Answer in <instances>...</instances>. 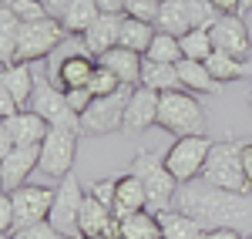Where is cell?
<instances>
[{
  "mask_svg": "<svg viewBox=\"0 0 252 239\" xmlns=\"http://www.w3.org/2000/svg\"><path fill=\"white\" fill-rule=\"evenodd\" d=\"M185 3H189V20H192L195 31H212L222 17L212 0H185Z\"/></svg>",
  "mask_w": 252,
  "mask_h": 239,
  "instance_id": "32",
  "label": "cell"
},
{
  "mask_svg": "<svg viewBox=\"0 0 252 239\" xmlns=\"http://www.w3.org/2000/svg\"><path fill=\"white\" fill-rule=\"evenodd\" d=\"M10 7V14L20 20V24H31V20H44L47 10H44V0H3Z\"/></svg>",
  "mask_w": 252,
  "mask_h": 239,
  "instance_id": "34",
  "label": "cell"
},
{
  "mask_svg": "<svg viewBox=\"0 0 252 239\" xmlns=\"http://www.w3.org/2000/svg\"><path fill=\"white\" fill-rule=\"evenodd\" d=\"M178 44H182V58H189V61H209L212 58V34L209 31H189V34H182L178 37Z\"/></svg>",
  "mask_w": 252,
  "mask_h": 239,
  "instance_id": "31",
  "label": "cell"
},
{
  "mask_svg": "<svg viewBox=\"0 0 252 239\" xmlns=\"http://www.w3.org/2000/svg\"><path fill=\"white\" fill-rule=\"evenodd\" d=\"M128 95H131V88H121V91H115V95H104V98L91 101V104H88V111L78 118L81 138H101V135L121 132Z\"/></svg>",
  "mask_w": 252,
  "mask_h": 239,
  "instance_id": "8",
  "label": "cell"
},
{
  "mask_svg": "<svg viewBox=\"0 0 252 239\" xmlns=\"http://www.w3.org/2000/svg\"><path fill=\"white\" fill-rule=\"evenodd\" d=\"M128 172L145 185V192H148V209H152V212H165V209L172 205L178 182H175V175L165 169V155H158L152 148H138Z\"/></svg>",
  "mask_w": 252,
  "mask_h": 239,
  "instance_id": "4",
  "label": "cell"
},
{
  "mask_svg": "<svg viewBox=\"0 0 252 239\" xmlns=\"http://www.w3.org/2000/svg\"><path fill=\"white\" fill-rule=\"evenodd\" d=\"M0 78H3V84H7V91L14 95L17 108L24 111V108H27V101H31V95H34V81H37V74L31 71V64L10 61V64H3V68H0Z\"/></svg>",
  "mask_w": 252,
  "mask_h": 239,
  "instance_id": "20",
  "label": "cell"
},
{
  "mask_svg": "<svg viewBox=\"0 0 252 239\" xmlns=\"http://www.w3.org/2000/svg\"><path fill=\"white\" fill-rule=\"evenodd\" d=\"M152 37H155V27H152V24H141V20L125 17V24H121V37H118V47H128V51L145 54V51H148V44H152Z\"/></svg>",
  "mask_w": 252,
  "mask_h": 239,
  "instance_id": "28",
  "label": "cell"
},
{
  "mask_svg": "<svg viewBox=\"0 0 252 239\" xmlns=\"http://www.w3.org/2000/svg\"><path fill=\"white\" fill-rule=\"evenodd\" d=\"M71 3H74V0H44V10H47V17L64 20V14L71 10Z\"/></svg>",
  "mask_w": 252,
  "mask_h": 239,
  "instance_id": "41",
  "label": "cell"
},
{
  "mask_svg": "<svg viewBox=\"0 0 252 239\" xmlns=\"http://www.w3.org/2000/svg\"><path fill=\"white\" fill-rule=\"evenodd\" d=\"M205 68L212 71V78L219 84H225V81H242L246 78V61L232 58V54H222V51H212V58L205 61Z\"/></svg>",
  "mask_w": 252,
  "mask_h": 239,
  "instance_id": "29",
  "label": "cell"
},
{
  "mask_svg": "<svg viewBox=\"0 0 252 239\" xmlns=\"http://www.w3.org/2000/svg\"><path fill=\"white\" fill-rule=\"evenodd\" d=\"M158 7H161V0H125V17L141 20V24H152V27H155Z\"/></svg>",
  "mask_w": 252,
  "mask_h": 239,
  "instance_id": "35",
  "label": "cell"
},
{
  "mask_svg": "<svg viewBox=\"0 0 252 239\" xmlns=\"http://www.w3.org/2000/svg\"><path fill=\"white\" fill-rule=\"evenodd\" d=\"M141 209H148V192H145V185L131 175V172H125V175H118L115 179V212L118 219H125V216H131V212H141Z\"/></svg>",
  "mask_w": 252,
  "mask_h": 239,
  "instance_id": "18",
  "label": "cell"
},
{
  "mask_svg": "<svg viewBox=\"0 0 252 239\" xmlns=\"http://www.w3.org/2000/svg\"><path fill=\"white\" fill-rule=\"evenodd\" d=\"M88 192L94 196L101 205H108V209H115V179H101V182H91L88 185Z\"/></svg>",
  "mask_w": 252,
  "mask_h": 239,
  "instance_id": "38",
  "label": "cell"
},
{
  "mask_svg": "<svg viewBox=\"0 0 252 239\" xmlns=\"http://www.w3.org/2000/svg\"><path fill=\"white\" fill-rule=\"evenodd\" d=\"M118 239H161V222H158V212L152 209H141V212H131L121 219V233Z\"/></svg>",
  "mask_w": 252,
  "mask_h": 239,
  "instance_id": "23",
  "label": "cell"
},
{
  "mask_svg": "<svg viewBox=\"0 0 252 239\" xmlns=\"http://www.w3.org/2000/svg\"><path fill=\"white\" fill-rule=\"evenodd\" d=\"M64 37H67V31H64V24L54 20V17L20 24V37H17V54H14V61H20V64L47 61L61 44H64Z\"/></svg>",
  "mask_w": 252,
  "mask_h": 239,
  "instance_id": "6",
  "label": "cell"
},
{
  "mask_svg": "<svg viewBox=\"0 0 252 239\" xmlns=\"http://www.w3.org/2000/svg\"><path fill=\"white\" fill-rule=\"evenodd\" d=\"M17 37H20V20L10 14L7 3H0V68L14 61V54H17Z\"/></svg>",
  "mask_w": 252,
  "mask_h": 239,
  "instance_id": "27",
  "label": "cell"
},
{
  "mask_svg": "<svg viewBox=\"0 0 252 239\" xmlns=\"http://www.w3.org/2000/svg\"><path fill=\"white\" fill-rule=\"evenodd\" d=\"M212 47L215 51H222V54H232V58L252 61V37H249V27H246V20L239 17V14H222L219 24H215L212 31Z\"/></svg>",
  "mask_w": 252,
  "mask_h": 239,
  "instance_id": "13",
  "label": "cell"
},
{
  "mask_svg": "<svg viewBox=\"0 0 252 239\" xmlns=\"http://www.w3.org/2000/svg\"><path fill=\"white\" fill-rule=\"evenodd\" d=\"M249 10H252V0H239V17L249 14Z\"/></svg>",
  "mask_w": 252,
  "mask_h": 239,
  "instance_id": "47",
  "label": "cell"
},
{
  "mask_svg": "<svg viewBox=\"0 0 252 239\" xmlns=\"http://www.w3.org/2000/svg\"><path fill=\"white\" fill-rule=\"evenodd\" d=\"M145 58L158 61V64H178V61H182V44H178V37H172V34L155 31V37H152V44H148Z\"/></svg>",
  "mask_w": 252,
  "mask_h": 239,
  "instance_id": "30",
  "label": "cell"
},
{
  "mask_svg": "<svg viewBox=\"0 0 252 239\" xmlns=\"http://www.w3.org/2000/svg\"><path fill=\"white\" fill-rule=\"evenodd\" d=\"M20 108H17V101H14V95L7 91V84H3V78H0V118L7 121V118H14Z\"/></svg>",
  "mask_w": 252,
  "mask_h": 239,
  "instance_id": "40",
  "label": "cell"
},
{
  "mask_svg": "<svg viewBox=\"0 0 252 239\" xmlns=\"http://www.w3.org/2000/svg\"><path fill=\"white\" fill-rule=\"evenodd\" d=\"M7 128H10V135H14V145H40L44 135L51 132V125L40 118V115H34L31 108H24L14 118H7Z\"/></svg>",
  "mask_w": 252,
  "mask_h": 239,
  "instance_id": "21",
  "label": "cell"
},
{
  "mask_svg": "<svg viewBox=\"0 0 252 239\" xmlns=\"http://www.w3.org/2000/svg\"><path fill=\"white\" fill-rule=\"evenodd\" d=\"M121 24H125V14H101V17L84 31V47H88L94 58H104L111 47H118Z\"/></svg>",
  "mask_w": 252,
  "mask_h": 239,
  "instance_id": "16",
  "label": "cell"
},
{
  "mask_svg": "<svg viewBox=\"0 0 252 239\" xmlns=\"http://www.w3.org/2000/svg\"><path fill=\"white\" fill-rule=\"evenodd\" d=\"M178 81H182V88L185 91H192V95H219V81L212 78V71L205 68V61H189L182 58L178 64Z\"/></svg>",
  "mask_w": 252,
  "mask_h": 239,
  "instance_id": "19",
  "label": "cell"
},
{
  "mask_svg": "<svg viewBox=\"0 0 252 239\" xmlns=\"http://www.w3.org/2000/svg\"><path fill=\"white\" fill-rule=\"evenodd\" d=\"M172 209L192 216L205 233L209 229H235V233H242L246 219H249V196L219 189V185H212L205 179H192L175 189Z\"/></svg>",
  "mask_w": 252,
  "mask_h": 239,
  "instance_id": "1",
  "label": "cell"
},
{
  "mask_svg": "<svg viewBox=\"0 0 252 239\" xmlns=\"http://www.w3.org/2000/svg\"><path fill=\"white\" fill-rule=\"evenodd\" d=\"M94 239H97V236H94Z\"/></svg>",
  "mask_w": 252,
  "mask_h": 239,
  "instance_id": "52",
  "label": "cell"
},
{
  "mask_svg": "<svg viewBox=\"0 0 252 239\" xmlns=\"http://www.w3.org/2000/svg\"><path fill=\"white\" fill-rule=\"evenodd\" d=\"M94 68H97V61H94V54L84 47V37H71V34H67L64 44L47 58V78L54 81L61 91L88 88Z\"/></svg>",
  "mask_w": 252,
  "mask_h": 239,
  "instance_id": "2",
  "label": "cell"
},
{
  "mask_svg": "<svg viewBox=\"0 0 252 239\" xmlns=\"http://www.w3.org/2000/svg\"><path fill=\"white\" fill-rule=\"evenodd\" d=\"M10 239H64V236H61L51 222H34V226H20V229H14Z\"/></svg>",
  "mask_w": 252,
  "mask_h": 239,
  "instance_id": "36",
  "label": "cell"
},
{
  "mask_svg": "<svg viewBox=\"0 0 252 239\" xmlns=\"http://www.w3.org/2000/svg\"><path fill=\"white\" fill-rule=\"evenodd\" d=\"M158 128L172 132L175 138L205 135L209 132V118H205V108L198 104V98L192 91L178 88V91H165L158 98Z\"/></svg>",
  "mask_w": 252,
  "mask_h": 239,
  "instance_id": "3",
  "label": "cell"
},
{
  "mask_svg": "<svg viewBox=\"0 0 252 239\" xmlns=\"http://www.w3.org/2000/svg\"><path fill=\"white\" fill-rule=\"evenodd\" d=\"M64 101H67V108L81 118V115L88 111V104L94 101V95H91L88 88H71V91H64Z\"/></svg>",
  "mask_w": 252,
  "mask_h": 239,
  "instance_id": "37",
  "label": "cell"
},
{
  "mask_svg": "<svg viewBox=\"0 0 252 239\" xmlns=\"http://www.w3.org/2000/svg\"><path fill=\"white\" fill-rule=\"evenodd\" d=\"M78 141H81L78 128H51V132L44 135V141H40L37 172H44L47 179H64V175H71L74 159H78Z\"/></svg>",
  "mask_w": 252,
  "mask_h": 239,
  "instance_id": "7",
  "label": "cell"
},
{
  "mask_svg": "<svg viewBox=\"0 0 252 239\" xmlns=\"http://www.w3.org/2000/svg\"><path fill=\"white\" fill-rule=\"evenodd\" d=\"M40 162V145H14V152L0 162V179H3V189L14 192L20 185H27L31 172L37 169Z\"/></svg>",
  "mask_w": 252,
  "mask_h": 239,
  "instance_id": "15",
  "label": "cell"
},
{
  "mask_svg": "<svg viewBox=\"0 0 252 239\" xmlns=\"http://www.w3.org/2000/svg\"><path fill=\"white\" fill-rule=\"evenodd\" d=\"M246 239H252V236H246Z\"/></svg>",
  "mask_w": 252,
  "mask_h": 239,
  "instance_id": "50",
  "label": "cell"
},
{
  "mask_svg": "<svg viewBox=\"0 0 252 239\" xmlns=\"http://www.w3.org/2000/svg\"><path fill=\"white\" fill-rule=\"evenodd\" d=\"M125 84L115 78V71H108L104 64H97L94 74H91V81H88V91L94 95V98H104V95H115V91H121Z\"/></svg>",
  "mask_w": 252,
  "mask_h": 239,
  "instance_id": "33",
  "label": "cell"
},
{
  "mask_svg": "<svg viewBox=\"0 0 252 239\" xmlns=\"http://www.w3.org/2000/svg\"><path fill=\"white\" fill-rule=\"evenodd\" d=\"M27 108H31L34 115H40L51 128H78V115L67 108L64 91H61L47 74H40V78L34 81V95L27 101Z\"/></svg>",
  "mask_w": 252,
  "mask_h": 239,
  "instance_id": "11",
  "label": "cell"
},
{
  "mask_svg": "<svg viewBox=\"0 0 252 239\" xmlns=\"http://www.w3.org/2000/svg\"><path fill=\"white\" fill-rule=\"evenodd\" d=\"M97 64H104L108 71H115V78L121 81L125 88H138V84H141V64H145V54L128 51V47H111L104 58H97Z\"/></svg>",
  "mask_w": 252,
  "mask_h": 239,
  "instance_id": "17",
  "label": "cell"
},
{
  "mask_svg": "<svg viewBox=\"0 0 252 239\" xmlns=\"http://www.w3.org/2000/svg\"><path fill=\"white\" fill-rule=\"evenodd\" d=\"M242 172H246V182L252 185V141L242 145Z\"/></svg>",
  "mask_w": 252,
  "mask_h": 239,
  "instance_id": "44",
  "label": "cell"
},
{
  "mask_svg": "<svg viewBox=\"0 0 252 239\" xmlns=\"http://www.w3.org/2000/svg\"><path fill=\"white\" fill-rule=\"evenodd\" d=\"M219 14H239V0H212Z\"/></svg>",
  "mask_w": 252,
  "mask_h": 239,
  "instance_id": "46",
  "label": "cell"
},
{
  "mask_svg": "<svg viewBox=\"0 0 252 239\" xmlns=\"http://www.w3.org/2000/svg\"><path fill=\"white\" fill-rule=\"evenodd\" d=\"M0 3H3V0H0Z\"/></svg>",
  "mask_w": 252,
  "mask_h": 239,
  "instance_id": "51",
  "label": "cell"
},
{
  "mask_svg": "<svg viewBox=\"0 0 252 239\" xmlns=\"http://www.w3.org/2000/svg\"><path fill=\"white\" fill-rule=\"evenodd\" d=\"M14 152V135H10V128H7V121L0 118V162L7 159Z\"/></svg>",
  "mask_w": 252,
  "mask_h": 239,
  "instance_id": "42",
  "label": "cell"
},
{
  "mask_svg": "<svg viewBox=\"0 0 252 239\" xmlns=\"http://www.w3.org/2000/svg\"><path fill=\"white\" fill-rule=\"evenodd\" d=\"M141 84L145 88H152L158 95H165V91H178L182 88V81H178V68L175 64H158V61H148L141 64Z\"/></svg>",
  "mask_w": 252,
  "mask_h": 239,
  "instance_id": "24",
  "label": "cell"
},
{
  "mask_svg": "<svg viewBox=\"0 0 252 239\" xmlns=\"http://www.w3.org/2000/svg\"><path fill=\"white\" fill-rule=\"evenodd\" d=\"M0 192H7V189H3V179H0Z\"/></svg>",
  "mask_w": 252,
  "mask_h": 239,
  "instance_id": "48",
  "label": "cell"
},
{
  "mask_svg": "<svg viewBox=\"0 0 252 239\" xmlns=\"http://www.w3.org/2000/svg\"><path fill=\"white\" fill-rule=\"evenodd\" d=\"M158 91L152 88H145V84H138L131 88V95H128V104H125V121H121V135H128V138H135L141 132H148V128H155L158 125Z\"/></svg>",
  "mask_w": 252,
  "mask_h": 239,
  "instance_id": "12",
  "label": "cell"
},
{
  "mask_svg": "<svg viewBox=\"0 0 252 239\" xmlns=\"http://www.w3.org/2000/svg\"><path fill=\"white\" fill-rule=\"evenodd\" d=\"M101 14H125V0H94Z\"/></svg>",
  "mask_w": 252,
  "mask_h": 239,
  "instance_id": "43",
  "label": "cell"
},
{
  "mask_svg": "<svg viewBox=\"0 0 252 239\" xmlns=\"http://www.w3.org/2000/svg\"><path fill=\"white\" fill-rule=\"evenodd\" d=\"M155 31H165L172 37H182L192 31V20H189V3L185 0H161L158 7V20H155Z\"/></svg>",
  "mask_w": 252,
  "mask_h": 239,
  "instance_id": "22",
  "label": "cell"
},
{
  "mask_svg": "<svg viewBox=\"0 0 252 239\" xmlns=\"http://www.w3.org/2000/svg\"><path fill=\"white\" fill-rule=\"evenodd\" d=\"M202 239H246L242 233H235V229H209Z\"/></svg>",
  "mask_w": 252,
  "mask_h": 239,
  "instance_id": "45",
  "label": "cell"
},
{
  "mask_svg": "<svg viewBox=\"0 0 252 239\" xmlns=\"http://www.w3.org/2000/svg\"><path fill=\"white\" fill-rule=\"evenodd\" d=\"M81 205H84V185H81L74 175H64L61 185L54 189V205H51L47 222H51L64 239H81V233H78Z\"/></svg>",
  "mask_w": 252,
  "mask_h": 239,
  "instance_id": "10",
  "label": "cell"
},
{
  "mask_svg": "<svg viewBox=\"0 0 252 239\" xmlns=\"http://www.w3.org/2000/svg\"><path fill=\"white\" fill-rule=\"evenodd\" d=\"M0 239H10V233H3V236H0Z\"/></svg>",
  "mask_w": 252,
  "mask_h": 239,
  "instance_id": "49",
  "label": "cell"
},
{
  "mask_svg": "<svg viewBox=\"0 0 252 239\" xmlns=\"http://www.w3.org/2000/svg\"><path fill=\"white\" fill-rule=\"evenodd\" d=\"M158 222H161V239H202L205 236V229H202L192 216L175 212V209L158 212Z\"/></svg>",
  "mask_w": 252,
  "mask_h": 239,
  "instance_id": "25",
  "label": "cell"
},
{
  "mask_svg": "<svg viewBox=\"0 0 252 239\" xmlns=\"http://www.w3.org/2000/svg\"><path fill=\"white\" fill-rule=\"evenodd\" d=\"M17 229V219H14V202H10V192H0V236Z\"/></svg>",
  "mask_w": 252,
  "mask_h": 239,
  "instance_id": "39",
  "label": "cell"
},
{
  "mask_svg": "<svg viewBox=\"0 0 252 239\" xmlns=\"http://www.w3.org/2000/svg\"><path fill=\"white\" fill-rule=\"evenodd\" d=\"M14 202V219L20 226H34V222H47L51 216V205H54V192L44 189V185H20L10 192Z\"/></svg>",
  "mask_w": 252,
  "mask_h": 239,
  "instance_id": "14",
  "label": "cell"
},
{
  "mask_svg": "<svg viewBox=\"0 0 252 239\" xmlns=\"http://www.w3.org/2000/svg\"><path fill=\"white\" fill-rule=\"evenodd\" d=\"M242 145L246 141H235V138L215 141L198 179L212 182L219 189H229V192H239V196H249L252 185L246 182V172H242Z\"/></svg>",
  "mask_w": 252,
  "mask_h": 239,
  "instance_id": "5",
  "label": "cell"
},
{
  "mask_svg": "<svg viewBox=\"0 0 252 239\" xmlns=\"http://www.w3.org/2000/svg\"><path fill=\"white\" fill-rule=\"evenodd\" d=\"M101 17V10H97V3L94 0H74L71 3V10L64 14V31L71 34V37H84V31L94 24V20Z\"/></svg>",
  "mask_w": 252,
  "mask_h": 239,
  "instance_id": "26",
  "label": "cell"
},
{
  "mask_svg": "<svg viewBox=\"0 0 252 239\" xmlns=\"http://www.w3.org/2000/svg\"><path fill=\"white\" fill-rule=\"evenodd\" d=\"M215 141L209 135H185V138H175V145L165 152V169L175 175V182H192L202 175V165L209 159Z\"/></svg>",
  "mask_w": 252,
  "mask_h": 239,
  "instance_id": "9",
  "label": "cell"
}]
</instances>
